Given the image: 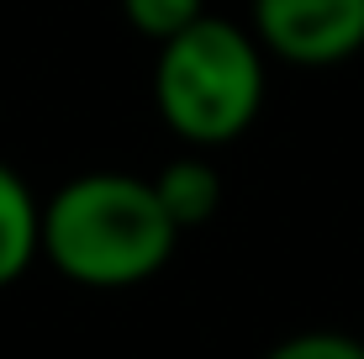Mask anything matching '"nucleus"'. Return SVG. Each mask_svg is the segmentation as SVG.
Here are the masks:
<instances>
[{
	"mask_svg": "<svg viewBox=\"0 0 364 359\" xmlns=\"http://www.w3.org/2000/svg\"><path fill=\"white\" fill-rule=\"evenodd\" d=\"M248 32L291 69H333L364 53V0H254Z\"/></svg>",
	"mask_w": 364,
	"mask_h": 359,
	"instance_id": "7ed1b4c3",
	"label": "nucleus"
},
{
	"mask_svg": "<svg viewBox=\"0 0 364 359\" xmlns=\"http://www.w3.org/2000/svg\"><path fill=\"white\" fill-rule=\"evenodd\" d=\"M148 180H154L159 201H164V212L180 232L206 227V222L222 212V175L200 148H185V154L164 159L159 175H148Z\"/></svg>",
	"mask_w": 364,
	"mask_h": 359,
	"instance_id": "20e7f679",
	"label": "nucleus"
},
{
	"mask_svg": "<svg viewBox=\"0 0 364 359\" xmlns=\"http://www.w3.org/2000/svg\"><path fill=\"white\" fill-rule=\"evenodd\" d=\"M37 259H43V201L0 159V291L16 286Z\"/></svg>",
	"mask_w": 364,
	"mask_h": 359,
	"instance_id": "39448f33",
	"label": "nucleus"
},
{
	"mask_svg": "<svg viewBox=\"0 0 364 359\" xmlns=\"http://www.w3.org/2000/svg\"><path fill=\"white\" fill-rule=\"evenodd\" d=\"M264 48L232 16H206L180 37L159 43L154 58V106L164 127L185 148H228L237 143L264 111Z\"/></svg>",
	"mask_w": 364,
	"mask_h": 359,
	"instance_id": "f03ea898",
	"label": "nucleus"
},
{
	"mask_svg": "<svg viewBox=\"0 0 364 359\" xmlns=\"http://www.w3.org/2000/svg\"><path fill=\"white\" fill-rule=\"evenodd\" d=\"M259 359H364V343L333 328H311V333H291L274 349H264Z\"/></svg>",
	"mask_w": 364,
	"mask_h": 359,
	"instance_id": "0eeeda50",
	"label": "nucleus"
},
{
	"mask_svg": "<svg viewBox=\"0 0 364 359\" xmlns=\"http://www.w3.org/2000/svg\"><path fill=\"white\" fill-rule=\"evenodd\" d=\"M169 222L148 175L90 169L43 201V264L85 291H132L174 259Z\"/></svg>",
	"mask_w": 364,
	"mask_h": 359,
	"instance_id": "f257e3e1",
	"label": "nucleus"
},
{
	"mask_svg": "<svg viewBox=\"0 0 364 359\" xmlns=\"http://www.w3.org/2000/svg\"><path fill=\"white\" fill-rule=\"evenodd\" d=\"M122 16L137 37L148 43H169L185 27H196L206 16V0H122Z\"/></svg>",
	"mask_w": 364,
	"mask_h": 359,
	"instance_id": "423d86ee",
	"label": "nucleus"
}]
</instances>
